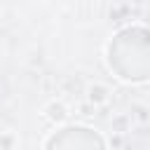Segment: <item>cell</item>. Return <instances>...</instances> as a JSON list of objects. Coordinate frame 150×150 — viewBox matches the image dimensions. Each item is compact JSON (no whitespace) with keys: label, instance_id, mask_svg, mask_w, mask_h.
<instances>
[{"label":"cell","instance_id":"obj_1","mask_svg":"<svg viewBox=\"0 0 150 150\" xmlns=\"http://www.w3.org/2000/svg\"><path fill=\"white\" fill-rule=\"evenodd\" d=\"M49 150H103L101 138L87 129H66L61 136H54Z\"/></svg>","mask_w":150,"mask_h":150}]
</instances>
